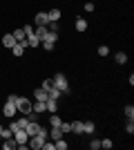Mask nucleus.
<instances>
[{
    "label": "nucleus",
    "mask_w": 134,
    "mask_h": 150,
    "mask_svg": "<svg viewBox=\"0 0 134 150\" xmlns=\"http://www.w3.org/2000/svg\"><path fill=\"white\" fill-rule=\"evenodd\" d=\"M51 81H54V88H58L60 92H69V81H67V76H65L63 72H58Z\"/></svg>",
    "instance_id": "f257e3e1"
},
{
    "label": "nucleus",
    "mask_w": 134,
    "mask_h": 150,
    "mask_svg": "<svg viewBox=\"0 0 134 150\" xmlns=\"http://www.w3.org/2000/svg\"><path fill=\"white\" fill-rule=\"evenodd\" d=\"M16 110H18L20 114H29L32 112V101L29 99H25V96H18V99H16Z\"/></svg>",
    "instance_id": "f03ea898"
},
{
    "label": "nucleus",
    "mask_w": 134,
    "mask_h": 150,
    "mask_svg": "<svg viewBox=\"0 0 134 150\" xmlns=\"http://www.w3.org/2000/svg\"><path fill=\"white\" fill-rule=\"evenodd\" d=\"M13 139H16V144H18V150H25L27 148V141H29V134L20 128V130L13 132Z\"/></svg>",
    "instance_id": "7ed1b4c3"
},
{
    "label": "nucleus",
    "mask_w": 134,
    "mask_h": 150,
    "mask_svg": "<svg viewBox=\"0 0 134 150\" xmlns=\"http://www.w3.org/2000/svg\"><path fill=\"white\" fill-rule=\"evenodd\" d=\"M47 141V139H43L40 134H34V137H29V141H27V146L29 148H34V150H40L43 148V144Z\"/></svg>",
    "instance_id": "20e7f679"
},
{
    "label": "nucleus",
    "mask_w": 134,
    "mask_h": 150,
    "mask_svg": "<svg viewBox=\"0 0 134 150\" xmlns=\"http://www.w3.org/2000/svg\"><path fill=\"white\" fill-rule=\"evenodd\" d=\"M16 112H18V110H16V103H11V101H7L5 105H2V114H5V117H9V119H11V117H16Z\"/></svg>",
    "instance_id": "39448f33"
},
{
    "label": "nucleus",
    "mask_w": 134,
    "mask_h": 150,
    "mask_svg": "<svg viewBox=\"0 0 134 150\" xmlns=\"http://www.w3.org/2000/svg\"><path fill=\"white\" fill-rule=\"evenodd\" d=\"M25 50H27V38H25V40H20V43H16V45L11 47L13 56H22V54H25Z\"/></svg>",
    "instance_id": "423d86ee"
},
{
    "label": "nucleus",
    "mask_w": 134,
    "mask_h": 150,
    "mask_svg": "<svg viewBox=\"0 0 134 150\" xmlns=\"http://www.w3.org/2000/svg\"><path fill=\"white\" fill-rule=\"evenodd\" d=\"M38 128H40V125H38V121H27V125L22 128V130H25L27 134H29V137H34V134L38 132Z\"/></svg>",
    "instance_id": "0eeeda50"
},
{
    "label": "nucleus",
    "mask_w": 134,
    "mask_h": 150,
    "mask_svg": "<svg viewBox=\"0 0 134 150\" xmlns=\"http://www.w3.org/2000/svg\"><path fill=\"white\" fill-rule=\"evenodd\" d=\"M16 43H18V40L13 38V34H5V36H2V47H5V50H11Z\"/></svg>",
    "instance_id": "6e6552de"
},
{
    "label": "nucleus",
    "mask_w": 134,
    "mask_h": 150,
    "mask_svg": "<svg viewBox=\"0 0 134 150\" xmlns=\"http://www.w3.org/2000/svg\"><path fill=\"white\" fill-rule=\"evenodd\" d=\"M32 112H36V114L47 112V105H45V101H36V103H32Z\"/></svg>",
    "instance_id": "1a4fd4ad"
},
{
    "label": "nucleus",
    "mask_w": 134,
    "mask_h": 150,
    "mask_svg": "<svg viewBox=\"0 0 134 150\" xmlns=\"http://www.w3.org/2000/svg\"><path fill=\"white\" fill-rule=\"evenodd\" d=\"M45 105H47V112H49V114L58 112V101L56 99H47V101H45Z\"/></svg>",
    "instance_id": "9d476101"
},
{
    "label": "nucleus",
    "mask_w": 134,
    "mask_h": 150,
    "mask_svg": "<svg viewBox=\"0 0 134 150\" xmlns=\"http://www.w3.org/2000/svg\"><path fill=\"white\" fill-rule=\"evenodd\" d=\"M34 99H36V101H47V99H49V94H47V90L38 88V90H34Z\"/></svg>",
    "instance_id": "9b49d317"
},
{
    "label": "nucleus",
    "mask_w": 134,
    "mask_h": 150,
    "mask_svg": "<svg viewBox=\"0 0 134 150\" xmlns=\"http://www.w3.org/2000/svg\"><path fill=\"white\" fill-rule=\"evenodd\" d=\"M34 20H36V25H47V23H49V18H47V11H38Z\"/></svg>",
    "instance_id": "f8f14e48"
},
{
    "label": "nucleus",
    "mask_w": 134,
    "mask_h": 150,
    "mask_svg": "<svg viewBox=\"0 0 134 150\" xmlns=\"http://www.w3.org/2000/svg\"><path fill=\"white\" fill-rule=\"evenodd\" d=\"M49 137L54 139V141H58V139L63 137V130H60L58 125H51V130H49Z\"/></svg>",
    "instance_id": "ddd939ff"
},
{
    "label": "nucleus",
    "mask_w": 134,
    "mask_h": 150,
    "mask_svg": "<svg viewBox=\"0 0 134 150\" xmlns=\"http://www.w3.org/2000/svg\"><path fill=\"white\" fill-rule=\"evenodd\" d=\"M47 18H49V23H58V18H60V9H49V11H47Z\"/></svg>",
    "instance_id": "4468645a"
},
{
    "label": "nucleus",
    "mask_w": 134,
    "mask_h": 150,
    "mask_svg": "<svg viewBox=\"0 0 134 150\" xmlns=\"http://www.w3.org/2000/svg\"><path fill=\"white\" fill-rule=\"evenodd\" d=\"M94 130H96L94 121H83V132L85 134H94Z\"/></svg>",
    "instance_id": "2eb2a0df"
},
{
    "label": "nucleus",
    "mask_w": 134,
    "mask_h": 150,
    "mask_svg": "<svg viewBox=\"0 0 134 150\" xmlns=\"http://www.w3.org/2000/svg\"><path fill=\"white\" fill-rule=\"evenodd\" d=\"M2 148H5V150H13V148H18V144H16V139H13V137H9V139H5Z\"/></svg>",
    "instance_id": "dca6fc26"
},
{
    "label": "nucleus",
    "mask_w": 134,
    "mask_h": 150,
    "mask_svg": "<svg viewBox=\"0 0 134 150\" xmlns=\"http://www.w3.org/2000/svg\"><path fill=\"white\" fill-rule=\"evenodd\" d=\"M38 45H40V40H38V36H36V34L27 36V47H38Z\"/></svg>",
    "instance_id": "f3484780"
},
{
    "label": "nucleus",
    "mask_w": 134,
    "mask_h": 150,
    "mask_svg": "<svg viewBox=\"0 0 134 150\" xmlns=\"http://www.w3.org/2000/svg\"><path fill=\"white\" fill-rule=\"evenodd\" d=\"M114 61L119 63V65H123V63H128V54H125V52H116V54H114Z\"/></svg>",
    "instance_id": "a211bd4d"
},
{
    "label": "nucleus",
    "mask_w": 134,
    "mask_h": 150,
    "mask_svg": "<svg viewBox=\"0 0 134 150\" xmlns=\"http://www.w3.org/2000/svg\"><path fill=\"white\" fill-rule=\"evenodd\" d=\"M72 132H76V134H85V132H83V121H74V123H72Z\"/></svg>",
    "instance_id": "6ab92c4d"
},
{
    "label": "nucleus",
    "mask_w": 134,
    "mask_h": 150,
    "mask_svg": "<svg viewBox=\"0 0 134 150\" xmlns=\"http://www.w3.org/2000/svg\"><path fill=\"white\" fill-rule=\"evenodd\" d=\"M87 29V20L85 18H76V31H85Z\"/></svg>",
    "instance_id": "aec40b11"
},
{
    "label": "nucleus",
    "mask_w": 134,
    "mask_h": 150,
    "mask_svg": "<svg viewBox=\"0 0 134 150\" xmlns=\"http://www.w3.org/2000/svg\"><path fill=\"white\" fill-rule=\"evenodd\" d=\"M54 144H56V150H67V146H69V144H67V141H65L63 137L58 139V141H54Z\"/></svg>",
    "instance_id": "412c9836"
},
{
    "label": "nucleus",
    "mask_w": 134,
    "mask_h": 150,
    "mask_svg": "<svg viewBox=\"0 0 134 150\" xmlns=\"http://www.w3.org/2000/svg\"><path fill=\"white\" fill-rule=\"evenodd\" d=\"M49 125H60V117H58V112L49 114Z\"/></svg>",
    "instance_id": "4be33fe9"
},
{
    "label": "nucleus",
    "mask_w": 134,
    "mask_h": 150,
    "mask_svg": "<svg viewBox=\"0 0 134 150\" xmlns=\"http://www.w3.org/2000/svg\"><path fill=\"white\" fill-rule=\"evenodd\" d=\"M13 38H16V40H18V43H20V40H25V29H16V31H13Z\"/></svg>",
    "instance_id": "5701e85b"
},
{
    "label": "nucleus",
    "mask_w": 134,
    "mask_h": 150,
    "mask_svg": "<svg viewBox=\"0 0 134 150\" xmlns=\"http://www.w3.org/2000/svg\"><path fill=\"white\" fill-rule=\"evenodd\" d=\"M125 119H134V105H125Z\"/></svg>",
    "instance_id": "b1692460"
},
{
    "label": "nucleus",
    "mask_w": 134,
    "mask_h": 150,
    "mask_svg": "<svg viewBox=\"0 0 134 150\" xmlns=\"http://www.w3.org/2000/svg\"><path fill=\"white\" fill-rule=\"evenodd\" d=\"M60 130H63V134H67V132H72V123H65V121H60V125H58Z\"/></svg>",
    "instance_id": "393cba45"
},
{
    "label": "nucleus",
    "mask_w": 134,
    "mask_h": 150,
    "mask_svg": "<svg viewBox=\"0 0 134 150\" xmlns=\"http://www.w3.org/2000/svg\"><path fill=\"white\" fill-rule=\"evenodd\" d=\"M107 54H109V47H107V45H101V47H98V56H103V58H105Z\"/></svg>",
    "instance_id": "a878e982"
},
{
    "label": "nucleus",
    "mask_w": 134,
    "mask_h": 150,
    "mask_svg": "<svg viewBox=\"0 0 134 150\" xmlns=\"http://www.w3.org/2000/svg\"><path fill=\"white\" fill-rule=\"evenodd\" d=\"M101 148H105V150H112V139H101Z\"/></svg>",
    "instance_id": "bb28decb"
},
{
    "label": "nucleus",
    "mask_w": 134,
    "mask_h": 150,
    "mask_svg": "<svg viewBox=\"0 0 134 150\" xmlns=\"http://www.w3.org/2000/svg\"><path fill=\"white\" fill-rule=\"evenodd\" d=\"M125 132H128V134H132V132H134V121L132 119H128V123H125Z\"/></svg>",
    "instance_id": "cd10ccee"
},
{
    "label": "nucleus",
    "mask_w": 134,
    "mask_h": 150,
    "mask_svg": "<svg viewBox=\"0 0 134 150\" xmlns=\"http://www.w3.org/2000/svg\"><path fill=\"white\" fill-rule=\"evenodd\" d=\"M54 88V81H51V79H45L43 81V90H51Z\"/></svg>",
    "instance_id": "c85d7f7f"
},
{
    "label": "nucleus",
    "mask_w": 134,
    "mask_h": 150,
    "mask_svg": "<svg viewBox=\"0 0 134 150\" xmlns=\"http://www.w3.org/2000/svg\"><path fill=\"white\" fill-rule=\"evenodd\" d=\"M89 148H92V150H98V148H101V141H98V139H92V141H89Z\"/></svg>",
    "instance_id": "c756f323"
},
{
    "label": "nucleus",
    "mask_w": 134,
    "mask_h": 150,
    "mask_svg": "<svg viewBox=\"0 0 134 150\" xmlns=\"http://www.w3.org/2000/svg\"><path fill=\"white\" fill-rule=\"evenodd\" d=\"M40 150H56V144H47V141H45Z\"/></svg>",
    "instance_id": "7c9ffc66"
},
{
    "label": "nucleus",
    "mask_w": 134,
    "mask_h": 150,
    "mask_svg": "<svg viewBox=\"0 0 134 150\" xmlns=\"http://www.w3.org/2000/svg\"><path fill=\"white\" fill-rule=\"evenodd\" d=\"M9 130H11V132L20 130V125H18V121H11V123H9Z\"/></svg>",
    "instance_id": "2f4dec72"
},
{
    "label": "nucleus",
    "mask_w": 134,
    "mask_h": 150,
    "mask_svg": "<svg viewBox=\"0 0 134 150\" xmlns=\"http://www.w3.org/2000/svg\"><path fill=\"white\" fill-rule=\"evenodd\" d=\"M0 137H2V139H9V137H13V132L7 128V130H2V134H0Z\"/></svg>",
    "instance_id": "473e14b6"
},
{
    "label": "nucleus",
    "mask_w": 134,
    "mask_h": 150,
    "mask_svg": "<svg viewBox=\"0 0 134 150\" xmlns=\"http://www.w3.org/2000/svg\"><path fill=\"white\" fill-rule=\"evenodd\" d=\"M22 29H25V36H32V34H34V27L32 25H25Z\"/></svg>",
    "instance_id": "72a5a7b5"
},
{
    "label": "nucleus",
    "mask_w": 134,
    "mask_h": 150,
    "mask_svg": "<svg viewBox=\"0 0 134 150\" xmlns=\"http://www.w3.org/2000/svg\"><path fill=\"white\" fill-rule=\"evenodd\" d=\"M85 11H94V2H85Z\"/></svg>",
    "instance_id": "f704fd0d"
},
{
    "label": "nucleus",
    "mask_w": 134,
    "mask_h": 150,
    "mask_svg": "<svg viewBox=\"0 0 134 150\" xmlns=\"http://www.w3.org/2000/svg\"><path fill=\"white\" fill-rule=\"evenodd\" d=\"M2 130H5V128H2V125H0V134H2Z\"/></svg>",
    "instance_id": "c9c22d12"
},
{
    "label": "nucleus",
    "mask_w": 134,
    "mask_h": 150,
    "mask_svg": "<svg viewBox=\"0 0 134 150\" xmlns=\"http://www.w3.org/2000/svg\"><path fill=\"white\" fill-rule=\"evenodd\" d=\"M0 52H2V45H0Z\"/></svg>",
    "instance_id": "e433bc0d"
}]
</instances>
